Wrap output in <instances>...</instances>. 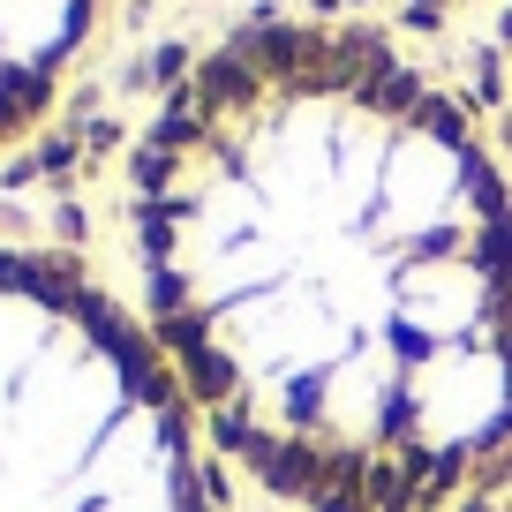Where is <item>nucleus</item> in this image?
I'll return each mask as SVG.
<instances>
[{
    "mask_svg": "<svg viewBox=\"0 0 512 512\" xmlns=\"http://www.w3.org/2000/svg\"><path fill=\"white\" fill-rule=\"evenodd\" d=\"M151 339L309 512H467L512 482V181L467 106L354 23L204 46L128 159Z\"/></svg>",
    "mask_w": 512,
    "mask_h": 512,
    "instance_id": "nucleus-1",
    "label": "nucleus"
},
{
    "mask_svg": "<svg viewBox=\"0 0 512 512\" xmlns=\"http://www.w3.org/2000/svg\"><path fill=\"white\" fill-rule=\"evenodd\" d=\"M196 400L83 264L0 241V512H219Z\"/></svg>",
    "mask_w": 512,
    "mask_h": 512,
    "instance_id": "nucleus-2",
    "label": "nucleus"
},
{
    "mask_svg": "<svg viewBox=\"0 0 512 512\" xmlns=\"http://www.w3.org/2000/svg\"><path fill=\"white\" fill-rule=\"evenodd\" d=\"M98 31V0H0V151L31 136Z\"/></svg>",
    "mask_w": 512,
    "mask_h": 512,
    "instance_id": "nucleus-3",
    "label": "nucleus"
},
{
    "mask_svg": "<svg viewBox=\"0 0 512 512\" xmlns=\"http://www.w3.org/2000/svg\"><path fill=\"white\" fill-rule=\"evenodd\" d=\"M505 68H512V0H505Z\"/></svg>",
    "mask_w": 512,
    "mask_h": 512,
    "instance_id": "nucleus-4",
    "label": "nucleus"
},
{
    "mask_svg": "<svg viewBox=\"0 0 512 512\" xmlns=\"http://www.w3.org/2000/svg\"><path fill=\"white\" fill-rule=\"evenodd\" d=\"M505 512H512V505H505Z\"/></svg>",
    "mask_w": 512,
    "mask_h": 512,
    "instance_id": "nucleus-5",
    "label": "nucleus"
}]
</instances>
